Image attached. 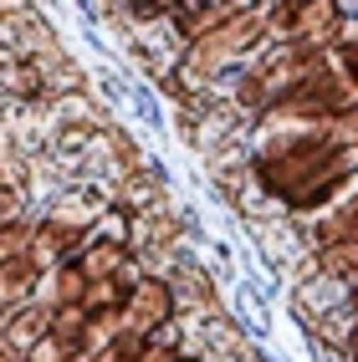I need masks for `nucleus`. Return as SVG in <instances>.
<instances>
[{
    "instance_id": "1",
    "label": "nucleus",
    "mask_w": 358,
    "mask_h": 362,
    "mask_svg": "<svg viewBox=\"0 0 358 362\" xmlns=\"http://www.w3.org/2000/svg\"><path fill=\"white\" fill-rule=\"evenodd\" d=\"M261 46H267V6L241 11V16L220 21L215 31H205V36H195V41H184L179 66L189 71V77H200V82H215V77H225V71L246 66V62L261 52Z\"/></svg>"
},
{
    "instance_id": "2",
    "label": "nucleus",
    "mask_w": 358,
    "mask_h": 362,
    "mask_svg": "<svg viewBox=\"0 0 358 362\" xmlns=\"http://www.w3.org/2000/svg\"><path fill=\"white\" fill-rule=\"evenodd\" d=\"M348 153L343 148H332L328 138H318V143H302V148H286V153H256L251 158V179H256V189L267 199H292L297 189H307L313 179H323L332 163H343Z\"/></svg>"
},
{
    "instance_id": "3",
    "label": "nucleus",
    "mask_w": 358,
    "mask_h": 362,
    "mask_svg": "<svg viewBox=\"0 0 358 362\" xmlns=\"http://www.w3.org/2000/svg\"><path fill=\"white\" fill-rule=\"evenodd\" d=\"M179 317V296H174V281L169 276H143L133 291H128V301H123V327H133V332H143V337H154V332H164Z\"/></svg>"
},
{
    "instance_id": "4",
    "label": "nucleus",
    "mask_w": 358,
    "mask_h": 362,
    "mask_svg": "<svg viewBox=\"0 0 358 362\" xmlns=\"http://www.w3.org/2000/svg\"><path fill=\"white\" fill-rule=\"evenodd\" d=\"M52 327H57V306L46 301V296L16 301V306H0V337H6V347H11L21 362H26V352H31Z\"/></svg>"
},
{
    "instance_id": "5",
    "label": "nucleus",
    "mask_w": 358,
    "mask_h": 362,
    "mask_svg": "<svg viewBox=\"0 0 358 362\" xmlns=\"http://www.w3.org/2000/svg\"><path fill=\"white\" fill-rule=\"evenodd\" d=\"M82 240H87L82 230L62 225L57 214H41V220H36V235H31V255H36V265H41V271H57V265L77 260Z\"/></svg>"
},
{
    "instance_id": "6",
    "label": "nucleus",
    "mask_w": 358,
    "mask_h": 362,
    "mask_svg": "<svg viewBox=\"0 0 358 362\" xmlns=\"http://www.w3.org/2000/svg\"><path fill=\"white\" fill-rule=\"evenodd\" d=\"M128 260H133L128 240H123V235H113V230L87 235V240H82V250H77V265L87 271V281H118V271H123Z\"/></svg>"
},
{
    "instance_id": "7",
    "label": "nucleus",
    "mask_w": 358,
    "mask_h": 362,
    "mask_svg": "<svg viewBox=\"0 0 358 362\" xmlns=\"http://www.w3.org/2000/svg\"><path fill=\"white\" fill-rule=\"evenodd\" d=\"M343 16H348L343 0H302L292 36H297V41H313V46H332V41H338ZM292 36H286V41H292Z\"/></svg>"
},
{
    "instance_id": "8",
    "label": "nucleus",
    "mask_w": 358,
    "mask_h": 362,
    "mask_svg": "<svg viewBox=\"0 0 358 362\" xmlns=\"http://www.w3.org/2000/svg\"><path fill=\"white\" fill-rule=\"evenodd\" d=\"M41 265L31 250H16L0 260V306H16V301H31L36 296V286H41Z\"/></svg>"
},
{
    "instance_id": "9",
    "label": "nucleus",
    "mask_w": 358,
    "mask_h": 362,
    "mask_svg": "<svg viewBox=\"0 0 358 362\" xmlns=\"http://www.w3.org/2000/svg\"><path fill=\"white\" fill-rule=\"evenodd\" d=\"M353 240H358V189L332 199L313 225V245H353Z\"/></svg>"
},
{
    "instance_id": "10",
    "label": "nucleus",
    "mask_w": 358,
    "mask_h": 362,
    "mask_svg": "<svg viewBox=\"0 0 358 362\" xmlns=\"http://www.w3.org/2000/svg\"><path fill=\"white\" fill-rule=\"evenodd\" d=\"M26 362H87V337L72 327H52L41 342L26 352Z\"/></svg>"
},
{
    "instance_id": "11",
    "label": "nucleus",
    "mask_w": 358,
    "mask_h": 362,
    "mask_svg": "<svg viewBox=\"0 0 358 362\" xmlns=\"http://www.w3.org/2000/svg\"><path fill=\"white\" fill-rule=\"evenodd\" d=\"M0 87L11 92V98H21V103H36L41 92H46V71L36 66V62H11V66H0Z\"/></svg>"
},
{
    "instance_id": "12",
    "label": "nucleus",
    "mask_w": 358,
    "mask_h": 362,
    "mask_svg": "<svg viewBox=\"0 0 358 362\" xmlns=\"http://www.w3.org/2000/svg\"><path fill=\"white\" fill-rule=\"evenodd\" d=\"M143 342H149L143 332H133V327H118L103 347H92V352H87V362H138V357H143Z\"/></svg>"
},
{
    "instance_id": "13",
    "label": "nucleus",
    "mask_w": 358,
    "mask_h": 362,
    "mask_svg": "<svg viewBox=\"0 0 358 362\" xmlns=\"http://www.w3.org/2000/svg\"><path fill=\"white\" fill-rule=\"evenodd\" d=\"M328 143H332V148H343V153H358V98L343 112L328 117Z\"/></svg>"
},
{
    "instance_id": "14",
    "label": "nucleus",
    "mask_w": 358,
    "mask_h": 362,
    "mask_svg": "<svg viewBox=\"0 0 358 362\" xmlns=\"http://www.w3.org/2000/svg\"><path fill=\"white\" fill-rule=\"evenodd\" d=\"M118 6H123V16L138 21V26H154V21H169L184 0H118Z\"/></svg>"
},
{
    "instance_id": "15",
    "label": "nucleus",
    "mask_w": 358,
    "mask_h": 362,
    "mask_svg": "<svg viewBox=\"0 0 358 362\" xmlns=\"http://www.w3.org/2000/svg\"><path fill=\"white\" fill-rule=\"evenodd\" d=\"M343 352H348V362H358V317H353V327L343 337Z\"/></svg>"
},
{
    "instance_id": "16",
    "label": "nucleus",
    "mask_w": 358,
    "mask_h": 362,
    "mask_svg": "<svg viewBox=\"0 0 358 362\" xmlns=\"http://www.w3.org/2000/svg\"><path fill=\"white\" fill-rule=\"evenodd\" d=\"M343 306H348V317H358V281H353L348 291H343Z\"/></svg>"
},
{
    "instance_id": "17",
    "label": "nucleus",
    "mask_w": 358,
    "mask_h": 362,
    "mask_svg": "<svg viewBox=\"0 0 358 362\" xmlns=\"http://www.w3.org/2000/svg\"><path fill=\"white\" fill-rule=\"evenodd\" d=\"M174 362H210V357H200V352H184V347H179V357H174Z\"/></svg>"
}]
</instances>
